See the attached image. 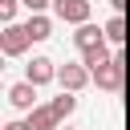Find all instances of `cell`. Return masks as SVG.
<instances>
[{"instance_id": "6da1fadb", "label": "cell", "mask_w": 130, "mask_h": 130, "mask_svg": "<svg viewBox=\"0 0 130 130\" xmlns=\"http://www.w3.org/2000/svg\"><path fill=\"white\" fill-rule=\"evenodd\" d=\"M77 49L85 53V65H93V69L110 61V57H106V45H102V32H98V28H81V32H77Z\"/></svg>"}, {"instance_id": "7a4b0ae2", "label": "cell", "mask_w": 130, "mask_h": 130, "mask_svg": "<svg viewBox=\"0 0 130 130\" xmlns=\"http://www.w3.org/2000/svg\"><path fill=\"white\" fill-rule=\"evenodd\" d=\"M53 4H57V16H61V20L81 24V20L89 16V0H53Z\"/></svg>"}, {"instance_id": "3957f363", "label": "cell", "mask_w": 130, "mask_h": 130, "mask_svg": "<svg viewBox=\"0 0 130 130\" xmlns=\"http://www.w3.org/2000/svg\"><path fill=\"white\" fill-rule=\"evenodd\" d=\"M93 73H98V85H106V89H118V85H122V61H118V57H110V61L98 65Z\"/></svg>"}, {"instance_id": "277c9868", "label": "cell", "mask_w": 130, "mask_h": 130, "mask_svg": "<svg viewBox=\"0 0 130 130\" xmlns=\"http://www.w3.org/2000/svg\"><path fill=\"white\" fill-rule=\"evenodd\" d=\"M28 41H32V32H28V24H24V28H16V24H12V28H8L4 37H0V45H4V53H24V45H28Z\"/></svg>"}, {"instance_id": "5b68a950", "label": "cell", "mask_w": 130, "mask_h": 130, "mask_svg": "<svg viewBox=\"0 0 130 130\" xmlns=\"http://www.w3.org/2000/svg\"><path fill=\"white\" fill-rule=\"evenodd\" d=\"M49 77H53V61H49V57H37V61L28 65V81L41 85V81H49Z\"/></svg>"}, {"instance_id": "8992f818", "label": "cell", "mask_w": 130, "mask_h": 130, "mask_svg": "<svg viewBox=\"0 0 130 130\" xmlns=\"http://www.w3.org/2000/svg\"><path fill=\"white\" fill-rule=\"evenodd\" d=\"M57 118H61V110H57V106H45V110H37V114H32V122H28V126H32V130H49Z\"/></svg>"}, {"instance_id": "52a82bcc", "label": "cell", "mask_w": 130, "mask_h": 130, "mask_svg": "<svg viewBox=\"0 0 130 130\" xmlns=\"http://www.w3.org/2000/svg\"><path fill=\"white\" fill-rule=\"evenodd\" d=\"M61 81H65V89H81L85 85V69L81 65H65L61 69Z\"/></svg>"}, {"instance_id": "ba28073f", "label": "cell", "mask_w": 130, "mask_h": 130, "mask_svg": "<svg viewBox=\"0 0 130 130\" xmlns=\"http://www.w3.org/2000/svg\"><path fill=\"white\" fill-rule=\"evenodd\" d=\"M8 98H12V106L28 110V106H32V85H12V89H8Z\"/></svg>"}, {"instance_id": "9c48e42d", "label": "cell", "mask_w": 130, "mask_h": 130, "mask_svg": "<svg viewBox=\"0 0 130 130\" xmlns=\"http://www.w3.org/2000/svg\"><path fill=\"white\" fill-rule=\"evenodd\" d=\"M28 32H32V41H45V37H49V20H45V16H32V20H28Z\"/></svg>"}, {"instance_id": "30bf717a", "label": "cell", "mask_w": 130, "mask_h": 130, "mask_svg": "<svg viewBox=\"0 0 130 130\" xmlns=\"http://www.w3.org/2000/svg\"><path fill=\"white\" fill-rule=\"evenodd\" d=\"M106 32H110V41H122V37H126V24H122V16H114Z\"/></svg>"}, {"instance_id": "8fae6325", "label": "cell", "mask_w": 130, "mask_h": 130, "mask_svg": "<svg viewBox=\"0 0 130 130\" xmlns=\"http://www.w3.org/2000/svg\"><path fill=\"white\" fill-rule=\"evenodd\" d=\"M53 106H57V110H61V118H65V114H69V110H73V98H69V93H61V98H57V102H53Z\"/></svg>"}, {"instance_id": "7c38bea8", "label": "cell", "mask_w": 130, "mask_h": 130, "mask_svg": "<svg viewBox=\"0 0 130 130\" xmlns=\"http://www.w3.org/2000/svg\"><path fill=\"white\" fill-rule=\"evenodd\" d=\"M0 12H4V16H12V12H16V0H0Z\"/></svg>"}, {"instance_id": "4fadbf2b", "label": "cell", "mask_w": 130, "mask_h": 130, "mask_svg": "<svg viewBox=\"0 0 130 130\" xmlns=\"http://www.w3.org/2000/svg\"><path fill=\"white\" fill-rule=\"evenodd\" d=\"M24 4H28V8H45L49 0H24Z\"/></svg>"}, {"instance_id": "5bb4252c", "label": "cell", "mask_w": 130, "mask_h": 130, "mask_svg": "<svg viewBox=\"0 0 130 130\" xmlns=\"http://www.w3.org/2000/svg\"><path fill=\"white\" fill-rule=\"evenodd\" d=\"M8 130H32V126H20V122H12V126H8Z\"/></svg>"}]
</instances>
